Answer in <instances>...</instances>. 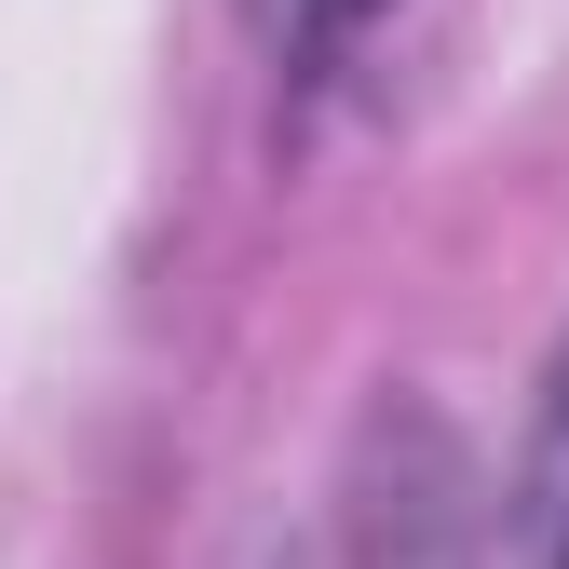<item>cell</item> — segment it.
Masks as SVG:
<instances>
[{
	"instance_id": "cell-3",
	"label": "cell",
	"mask_w": 569,
	"mask_h": 569,
	"mask_svg": "<svg viewBox=\"0 0 569 569\" xmlns=\"http://www.w3.org/2000/svg\"><path fill=\"white\" fill-rule=\"evenodd\" d=\"M407 542H380V569H461V542H448V488H435V435H407V516H393Z\"/></svg>"
},
{
	"instance_id": "cell-1",
	"label": "cell",
	"mask_w": 569,
	"mask_h": 569,
	"mask_svg": "<svg viewBox=\"0 0 569 569\" xmlns=\"http://www.w3.org/2000/svg\"><path fill=\"white\" fill-rule=\"evenodd\" d=\"M516 569H569V352L542 380V435H529V475H516Z\"/></svg>"
},
{
	"instance_id": "cell-2",
	"label": "cell",
	"mask_w": 569,
	"mask_h": 569,
	"mask_svg": "<svg viewBox=\"0 0 569 569\" xmlns=\"http://www.w3.org/2000/svg\"><path fill=\"white\" fill-rule=\"evenodd\" d=\"M380 14H393V0H244V28H258V54L284 68V82H326Z\"/></svg>"
}]
</instances>
